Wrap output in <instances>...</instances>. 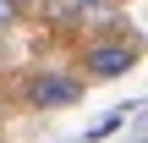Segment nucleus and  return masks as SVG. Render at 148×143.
<instances>
[{
    "label": "nucleus",
    "mask_w": 148,
    "mask_h": 143,
    "mask_svg": "<svg viewBox=\"0 0 148 143\" xmlns=\"http://www.w3.org/2000/svg\"><path fill=\"white\" fill-rule=\"evenodd\" d=\"M82 99V77L60 72V66H38L22 77V105L27 110H71Z\"/></svg>",
    "instance_id": "obj_1"
},
{
    "label": "nucleus",
    "mask_w": 148,
    "mask_h": 143,
    "mask_svg": "<svg viewBox=\"0 0 148 143\" xmlns=\"http://www.w3.org/2000/svg\"><path fill=\"white\" fill-rule=\"evenodd\" d=\"M137 44H126V39H93L88 50H82V77H93V83H110V77H126L132 66H137Z\"/></svg>",
    "instance_id": "obj_2"
},
{
    "label": "nucleus",
    "mask_w": 148,
    "mask_h": 143,
    "mask_svg": "<svg viewBox=\"0 0 148 143\" xmlns=\"http://www.w3.org/2000/svg\"><path fill=\"white\" fill-rule=\"evenodd\" d=\"M22 22V0H0V33Z\"/></svg>",
    "instance_id": "obj_4"
},
{
    "label": "nucleus",
    "mask_w": 148,
    "mask_h": 143,
    "mask_svg": "<svg viewBox=\"0 0 148 143\" xmlns=\"http://www.w3.org/2000/svg\"><path fill=\"white\" fill-rule=\"evenodd\" d=\"M121 121H126V110H110L104 121H93V127L82 132V143H104V138H110V132H121Z\"/></svg>",
    "instance_id": "obj_3"
}]
</instances>
